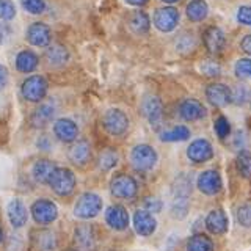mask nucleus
<instances>
[{"instance_id": "1", "label": "nucleus", "mask_w": 251, "mask_h": 251, "mask_svg": "<svg viewBox=\"0 0 251 251\" xmlns=\"http://www.w3.org/2000/svg\"><path fill=\"white\" fill-rule=\"evenodd\" d=\"M157 152L149 145H137L130 152V163L137 171H151L157 163Z\"/></svg>"}, {"instance_id": "2", "label": "nucleus", "mask_w": 251, "mask_h": 251, "mask_svg": "<svg viewBox=\"0 0 251 251\" xmlns=\"http://www.w3.org/2000/svg\"><path fill=\"white\" fill-rule=\"evenodd\" d=\"M102 210V200L96 193L86 192L77 200L74 206V215L82 220H90L99 215Z\"/></svg>"}, {"instance_id": "3", "label": "nucleus", "mask_w": 251, "mask_h": 251, "mask_svg": "<svg viewBox=\"0 0 251 251\" xmlns=\"http://www.w3.org/2000/svg\"><path fill=\"white\" fill-rule=\"evenodd\" d=\"M102 126L110 135L120 137L129 129V118L120 108H110L102 116Z\"/></svg>"}, {"instance_id": "4", "label": "nucleus", "mask_w": 251, "mask_h": 251, "mask_svg": "<svg viewBox=\"0 0 251 251\" xmlns=\"http://www.w3.org/2000/svg\"><path fill=\"white\" fill-rule=\"evenodd\" d=\"M47 82L43 75H30L22 82L21 91L28 102H41L47 94Z\"/></svg>"}, {"instance_id": "5", "label": "nucleus", "mask_w": 251, "mask_h": 251, "mask_svg": "<svg viewBox=\"0 0 251 251\" xmlns=\"http://www.w3.org/2000/svg\"><path fill=\"white\" fill-rule=\"evenodd\" d=\"M49 185L58 196H69L75 188V175L69 168H57Z\"/></svg>"}, {"instance_id": "6", "label": "nucleus", "mask_w": 251, "mask_h": 251, "mask_svg": "<svg viewBox=\"0 0 251 251\" xmlns=\"http://www.w3.org/2000/svg\"><path fill=\"white\" fill-rule=\"evenodd\" d=\"M110 192H112V195L116 196V198L130 200L138 192L137 180L132 176L121 173V175H118L112 179V182H110Z\"/></svg>"}, {"instance_id": "7", "label": "nucleus", "mask_w": 251, "mask_h": 251, "mask_svg": "<svg viewBox=\"0 0 251 251\" xmlns=\"http://www.w3.org/2000/svg\"><path fill=\"white\" fill-rule=\"evenodd\" d=\"M31 215L38 225H50L58 217V209L50 200H38L31 204Z\"/></svg>"}, {"instance_id": "8", "label": "nucleus", "mask_w": 251, "mask_h": 251, "mask_svg": "<svg viewBox=\"0 0 251 251\" xmlns=\"http://www.w3.org/2000/svg\"><path fill=\"white\" fill-rule=\"evenodd\" d=\"M141 110L143 115L146 116V120L151 124V127L154 130H160L163 124V105L162 100L155 96H149L143 100L141 104Z\"/></svg>"}, {"instance_id": "9", "label": "nucleus", "mask_w": 251, "mask_h": 251, "mask_svg": "<svg viewBox=\"0 0 251 251\" xmlns=\"http://www.w3.org/2000/svg\"><path fill=\"white\" fill-rule=\"evenodd\" d=\"M179 24V11L173 6L159 8L154 13V25L157 30L163 31V33H170Z\"/></svg>"}, {"instance_id": "10", "label": "nucleus", "mask_w": 251, "mask_h": 251, "mask_svg": "<svg viewBox=\"0 0 251 251\" xmlns=\"http://www.w3.org/2000/svg\"><path fill=\"white\" fill-rule=\"evenodd\" d=\"M196 187L200 188V192H202L207 196H214L217 193H220L223 187V180L220 173L215 170H206L200 173L198 179H196Z\"/></svg>"}, {"instance_id": "11", "label": "nucleus", "mask_w": 251, "mask_h": 251, "mask_svg": "<svg viewBox=\"0 0 251 251\" xmlns=\"http://www.w3.org/2000/svg\"><path fill=\"white\" fill-rule=\"evenodd\" d=\"M187 157L193 163H204L209 162L214 157V148H212L210 141L206 138H198L190 143L187 148Z\"/></svg>"}, {"instance_id": "12", "label": "nucleus", "mask_w": 251, "mask_h": 251, "mask_svg": "<svg viewBox=\"0 0 251 251\" xmlns=\"http://www.w3.org/2000/svg\"><path fill=\"white\" fill-rule=\"evenodd\" d=\"M25 38L31 46L46 47L52 41V31L49 25H46L44 22H33V24H30V27L27 28Z\"/></svg>"}, {"instance_id": "13", "label": "nucleus", "mask_w": 251, "mask_h": 251, "mask_svg": "<svg viewBox=\"0 0 251 251\" xmlns=\"http://www.w3.org/2000/svg\"><path fill=\"white\" fill-rule=\"evenodd\" d=\"M206 98L214 107H225L232 102V90L223 83H212L206 88Z\"/></svg>"}, {"instance_id": "14", "label": "nucleus", "mask_w": 251, "mask_h": 251, "mask_svg": "<svg viewBox=\"0 0 251 251\" xmlns=\"http://www.w3.org/2000/svg\"><path fill=\"white\" fill-rule=\"evenodd\" d=\"M74 240L80 251H94L98 245L96 231L91 225H80L75 227Z\"/></svg>"}, {"instance_id": "15", "label": "nucleus", "mask_w": 251, "mask_h": 251, "mask_svg": "<svg viewBox=\"0 0 251 251\" xmlns=\"http://www.w3.org/2000/svg\"><path fill=\"white\" fill-rule=\"evenodd\" d=\"M53 133L63 143H74L78 137V127L73 120L61 118L53 124Z\"/></svg>"}, {"instance_id": "16", "label": "nucleus", "mask_w": 251, "mask_h": 251, "mask_svg": "<svg viewBox=\"0 0 251 251\" xmlns=\"http://www.w3.org/2000/svg\"><path fill=\"white\" fill-rule=\"evenodd\" d=\"M68 159L77 167H85L91 159V146L86 140H77L68 149Z\"/></svg>"}, {"instance_id": "17", "label": "nucleus", "mask_w": 251, "mask_h": 251, "mask_svg": "<svg viewBox=\"0 0 251 251\" xmlns=\"http://www.w3.org/2000/svg\"><path fill=\"white\" fill-rule=\"evenodd\" d=\"M133 227H135L137 234L148 237L152 235L157 229V222L149 210H137L133 215Z\"/></svg>"}, {"instance_id": "18", "label": "nucleus", "mask_w": 251, "mask_h": 251, "mask_svg": "<svg viewBox=\"0 0 251 251\" xmlns=\"http://www.w3.org/2000/svg\"><path fill=\"white\" fill-rule=\"evenodd\" d=\"M179 115L185 121H198L206 116V107L198 99H184L179 105Z\"/></svg>"}, {"instance_id": "19", "label": "nucleus", "mask_w": 251, "mask_h": 251, "mask_svg": "<svg viewBox=\"0 0 251 251\" xmlns=\"http://www.w3.org/2000/svg\"><path fill=\"white\" fill-rule=\"evenodd\" d=\"M204 46L210 53H220L226 46V36L223 33L222 28H218L215 25L209 27L206 31H204Z\"/></svg>"}, {"instance_id": "20", "label": "nucleus", "mask_w": 251, "mask_h": 251, "mask_svg": "<svg viewBox=\"0 0 251 251\" xmlns=\"http://www.w3.org/2000/svg\"><path fill=\"white\" fill-rule=\"evenodd\" d=\"M105 222L115 231H124L129 226V214L123 206H110L105 210Z\"/></svg>"}, {"instance_id": "21", "label": "nucleus", "mask_w": 251, "mask_h": 251, "mask_svg": "<svg viewBox=\"0 0 251 251\" xmlns=\"http://www.w3.org/2000/svg\"><path fill=\"white\" fill-rule=\"evenodd\" d=\"M31 245L36 251H55L58 247V242L52 231L39 229L31 232Z\"/></svg>"}, {"instance_id": "22", "label": "nucleus", "mask_w": 251, "mask_h": 251, "mask_svg": "<svg viewBox=\"0 0 251 251\" xmlns=\"http://www.w3.org/2000/svg\"><path fill=\"white\" fill-rule=\"evenodd\" d=\"M8 218H10V223L13 225V227H22L27 223L28 220V212L25 204H24L21 200H11L8 202Z\"/></svg>"}, {"instance_id": "23", "label": "nucleus", "mask_w": 251, "mask_h": 251, "mask_svg": "<svg viewBox=\"0 0 251 251\" xmlns=\"http://www.w3.org/2000/svg\"><path fill=\"white\" fill-rule=\"evenodd\" d=\"M55 170H57V167H55V163L52 160L41 159L33 165V168H31V176H33V179L38 184H49Z\"/></svg>"}, {"instance_id": "24", "label": "nucleus", "mask_w": 251, "mask_h": 251, "mask_svg": "<svg viewBox=\"0 0 251 251\" xmlns=\"http://www.w3.org/2000/svg\"><path fill=\"white\" fill-rule=\"evenodd\" d=\"M55 116V107L52 104H41L30 116V124L36 129H43Z\"/></svg>"}, {"instance_id": "25", "label": "nucleus", "mask_w": 251, "mask_h": 251, "mask_svg": "<svg viewBox=\"0 0 251 251\" xmlns=\"http://www.w3.org/2000/svg\"><path fill=\"white\" fill-rule=\"evenodd\" d=\"M227 217L222 209H214L206 217V227L212 234H225L227 231Z\"/></svg>"}, {"instance_id": "26", "label": "nucleus", "mask_w": 251, "mask_h": 251, "mask_svg": "<svg viewBox=\"0 0 251 251\" xmlns=\"http://www.w3.org/2000/svg\"><path fill=\"white\" fill-rule=\"evenodd\" d=\"M39 65V58L35 52L31 50H21L16 55V68H18L19 73L28 74L33 73Z\"/></svg>"}, {"instance_id": "27", "label": "nucleus", "mask_w": 251, "mask_h": 251, "mask_svg": "<svg viewBox=\"0 0 251 251\" xmlns=\"http://www.w3.org/2000/svg\"><path fill=\"white\" fill-rule=\"evenodd\" d=\"M46 60L50 66L58 68V66L66 65V61L69 60V52L66 50L65 46L53 44L46 50Z\"/></svg>"}, {"instance_id": "28", "label": "nucleus", "mask_w": 251, "mask_h": 251, "mask_svg": "<svg viewBox=\"0 0 251 251\" xmlns=\"http://www.w3.org/2000/svg\"><path fill=\"white\" fill-rule=\"evenodd\" d=\"M129 27L135 35L148 33L151 28V19L145 11H133L129 18Z\"/></svg>"}, {"instance_id": "29", "label": "nucleus", "mask_w": 251, "mask_h": 251, "mask_svg": "<svg viewBox=\"0 0 251 251\" xmlns=\"http://www.w3.org/2000/svg\"><path fill=\"white\" fill-rule=\"evenodd\" d=\"M187 18L192 22H201L207 18L209 14V6L206 0H192L190 3L187 5Z\"/></svg>"}, {"instance_id": "30", "label": "nucleus", "mask_w": 251, "mask_h": 251, "mask_svg": "<svg viewBox=\"0 0 251 251\" xmlns=\"http://www.w3.org/2000/svg\"><path fill=\"white\" fill-rule=\"evenodd\" d=\"M187 251H214V242L204 234H195L187 240Z\"/></svg>"}, {"instance_id": "31", "label": "nucleus", "mask_w": 251, "mask_h": 251, "mask_svg": "<svg viewBox=\"0 0 251 251\" xmlns=\"http://www.w3.org/2000/svg\"><path fill=\"white\" fill-rule=\"evenodd\" d=\"M190 137V129L185 126H176L170 130H165L160 133L162 141H168V143H175V141H185Z\"/></svg>"}, {"instance_id": "32", "label": "nucleus", "mask_w": 251, "mask_h": 251, "mask_svg": "<svg viewBox=\"0 0 251 251\" xmlns=\"http://www.w3.org/2000/svg\"><path fill=\"white\" fill-rule=\"evenodd\" d=\"M188 214V196H179V195H173V201H171V215L182 220Z\"/></svg>"}, {"instance_id": "33", "label": "nucleus", "mask_w": 251, "mask_h": 251, "mask_svg": "<svg viewBox=\"0 0 251 251\" xmlns=\"http://www.w3.org/2000/svg\"><path fill=\"white\" fill-rule=\"evenodd\" d=\"M235 163H237V170L240 175L243 177L250 179L251 177V152L247 151V149H242V151L237 154Z\"/></svg>"}, {"instance_id": "34", "label": "nucleus", "mask_w": 251, "mask_h": 251, "mask_svg": "<svg viewBox=\"0 0 251 251\" xmlns=\"http://www.w3.org/2000/svg\"><path fill=\"white\" fill-rule=\"evenodd\" d=\"M118 163V152L113 151V149H105L99 154V159H98V165L102 171H108L112 170L113 167H116Z\"/></svg>"}, {"instance_id": "35", "label": "nucleus", "mask_w": 251, "mask_h": 251, "mask_svg": "<svg viewBox=\"0 0 251 251\" xmlns=\"http://www.w3.org/2000/svg\"><path fill=\"white\" fill-rule=\"evenodd\" d=\"M192 192V179L180 175L179 177H176L175 185H173V195H179V196H188Z\"/></svg>"}, {"instance_id": "36", "label": "nucleus", "mask_w": 251, "mask_h": 251, "mask_svg": "<svg viewBox=\"0 0 251 251\" xmlns=\"http://www.w3.org/2000/svg\"><path fill=\"white\" fill-rule=\"evenodd\" d=\"M234 73L242 80H251V58H240L235 63Z\"/></svg>"}, {"instance_id": "37", "label": "nucleus", "mask_w": 251, "mask_h": 251, "mask_svg": "<svg viewBox=\"0 0 251 251\" xmlns=\"http://www.w3.org/2000/svg\"><path fill=\"white\" fill-rule=\"evenodd\" d=\"M22 8L30 14H43L46 11L44 0H21Z\"/></svg>"}, {"instance_id": "38", "label": "nucleus", "mask_w": 251, "mask_h": 251, "mask_svg": "<svg viewBox=\"0 0 251 251\" xmlns=\"http://www.w3.org/2000/svg\"><path fill=\"white\" fill-rule=\"evenodd\" d=\"M235 218L240 226L251 227V204H242L235 212Z\"/></svg>"}, {"instance_id": "39", "label": "nucleus", "mask_w": 251, "mask_h": 251, "mask_svg": "<svg viewBox=\"0 0 251 251\" xmlns=\"http://www.w3.org/2000/svg\"><path fill=\"white\" fill-rule=\"evenodd\" d=\"M214 130L217 133V137L218 138H226L227 135H229V132H231V124L229 121H227V118L225 116H218L215 123H214Z\"/></svg>"}, {"instance_id": "40", "label": "nucleus", "mask_w": 251, "mask_h": 251, "mask_svg": "<svg viewBox=\"0 0 251 251\" xmlns=\"http://www.w3.org/2000/svg\"><path fill=\"white\" fill-rule=\"evenodd\" d=\"M16 18V5L11 0H0V21H11Z\"/></svg>"}, {"instance_id": "41", "label": "nucleus", "mask_w": 251, "mask_h": 251, "mask_svg": "<svg viewBox=\"0 0 251 251\" xmlns=\"http://www.w3.org/2000/svg\"><path fill=\"white\" fill-rule=\"evenodd\" d=\"M250 99V91L247 86L239 85L232 90V102L235 105H243Z\"/></svg>"}, {"instance_id": "42", "label": "nucleus", "mask_w": 251, "mask_h": 251, "mask_svg": "<svg viewBox=\"0 0 251 251\" xmlns=\"http://www.w3.org/2000/svg\"><path fill=\"white\" fill-rule=\"evenodd\" d=\"M176 47H177V50L179 52H190L195 49V38L193 35H182L180 36L177 41H176Z\"/></svg>"}, {"instance_id": "43", "label": "nucleus", "mask_w": 251, "mask_h": 251, "mask_svg": "<svg viewBox=\"0 0 251 251\" xmlns=\"http://www.w3.org/2000/svg\"><path fill=\"white\" fill-rule=\"evenodd\" d=\"M201 73L207 77H217L222 73V68H220V65H217L215 61H206V63H202Z\"/></svg>"}, {"instance_id": "44", "label": "nucleus", "mask_w": 251, "mask_h": 251, "mask_svg": "<svg viewBox=\"0 0 251 251\" xmlns=\"http://www.w3.org/2000/svg\"><path fill=\"white\" fill-rule=\"evenodd\" d=\"M237 21L243 25L251 27V5H243L237 10Z\"/></svg>"}, {"instance_id": "45", "label": "nucleus", "mask_w": 251, "mask_h": 251, "mask_svg": "<svg viewBox=\"0 0 251 251\" xmlns=\"http://www.w3.org/2000/svg\"><path fill=\"white\" fill-rule=\"evenodd\" d=\"M162 201L160 200H157V198H146L145 200V209L149 210V212H152V214H157V212H160L162 210Z\"/></svg>"}, {"instance_id": "46", "label": "nucleus", "mask_w": 251, "mask_h": 251, "mask_svg": "<svg viewBox=\"0 0 251 251\" xmlns=\"http://www.w3.org/2000/svg\"><path fill=\"white\" fill-rule=\"evenodd\" d=\"M11 36V27L6 21H0V44L6 43Z\"/></svg>"}, {"instance_id": "47", "label": "nucleus", "mask_w": 251, "mask_h": 251, "mask_svg": "<svg viewBox=\"0 0 251 251\" xmlns=\"http://www.w3.org/2000/svg\"><path fill=\"white\" fill-rule=\"evenodd\" d=\"M36 146H38L39 151L47 152V151H50V149H52V141H50V138L47 137V135H41L36 140Z\"/></svg>"}, {"instance_id": "48", "label": "nucleus", "mask_w": 251, "mask_h": 251, "mask_svg": "<svg viewBox=\"0 0 251 251\" xmlns=\"http://www.w3.org/2000/svg\"><path fill=\"white\" fill-rule=\"evenodd\" d=\"M8 83V69L6 66L0 65V91H2Z\"/></svg>"}, {"instance_id": "49", "label": "nucleus", "mask_w": 251, "mask_h": 251, "mask_svg": "<svg viewBox=\"0 0 251 251\" xmlns=\"http://www.w3.org/2000/svg\"><path fill=\"white\" fill-rule=\"evenodd\" d=\"M240 49H242L243 52H245V53L251 55V33L247 35V36L240 41Z\"/></svg>"}, {"instance_id": "50", "label": "nucleus", "mask_w": 251, "mask_h": 251, "mask_svg": "<svg viewBox=\"0 0 251 251\" xmlns=\"http://www.w3.org/2000/svg\"><path fill=\"white\" fill-rule=\"evenodd\" d=\"M124 2H127L129 5H133V6H143L148 3V0H124Z\"/></svg>"}, {"instance_id": "51", "label": "nucleus", "mask_w": 251, "mask_h": 251, "mask_svg": "<svg viewBox=\"0 0 251 251\" xmlns=\"http://www.w3.org/2000/svg\"><path fill=\"white\" fill-rule=\"evenodd\" d=\"M162 2H165V3H175V2H177V0H162Z\"/></svg>"}, {"instance_id": "52", "label": "nucleus", "mask_w": 251, "mask_h": 251, "mask_svg": "<svg viewBox=\"0 0 251 251\" xmlns=\"http://www.w3.org/2000/svg\"><path fill=\"white\" fill-rule=\"evenodd\" d=\"M2 239H3V232H2V227H0V242H2Z\"/></svg>"}, {"instance_id": "53", "label": "nucleus", "mask_w": 251, "mask_h": 251, "mask_svg": "<svg viewBox=\"0 0 251 251\" xmlns=\"http://www.w3.org/2000/svg\"><path fill=\"white\" fill-rule=\"evenodd\" d=\"M66 251H80V250H73V248H71V250H66Z\"/></svg>"}]
</instances>
